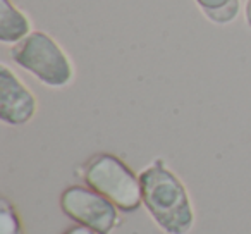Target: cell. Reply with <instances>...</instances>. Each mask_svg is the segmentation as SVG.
Wrapping results in <instances>:
<instances>
[{"instance_id":"1","label":"cell","mask_w":251,"mask_h":234,"mask_svg":"<svg viewBox=\"0 0 251 234\" xmlns=\"http://www.w3.org/2000/svg\"><path fill=\"white\" fill-rule=\"evenodd\" d=\"M141 200L157 226L167 234H188L195 224V212L188 191L177 176L155 160L140 174Z\"/></svg>"},{"instance_id":"7","label":"cell","mask_w":251,"mask_h":234,"mask_svg":"<svg viewBox=\"0 0 251 234\" xmlns=\"http://www.w3.org/2000/svg\"><path fill=\"white\" fill-rule=\"evenodd\" d=\"M201 12L215 25H229L239 14L241 0H195Z\"/></svg>"},{"instance_id":"2","label":"cell","mask_w":251,"mask_h":234,"mask_svg":"<svg viewBox=\"0 0 251 234\" xmlns=\"http://www.w3.org/2000/svg\"><path fill=\"white\" fill-rule=\"evenodd\" d=\"M83 181L122 212H134L143 205L140 176L112 154L93 155L83 167Z\"/></svg>"},{"instance_id":"4","label":"cell","mask_w":251,"mask_h":234,"mask_svg":"<svg viewBox=\"0 0 251 234\" xmlns=\"http://www.w3.org/2000/svg\"><path fill=\"white\" fill-rule=\"evenodd\" d=\"M60 208L77 226L88 227L97 234H110L121 224L117 207L86 184L64 189L60 195Z\"/></svg>"},{"instance_id":"9","label":"cell","mask_w":251,"mask_h":234,"mask_svg":"<svg viewBox=\"0 0 251 234\" xmlns=\"http://www.w3.org/2000/svg\"><path fill=\"white\" fill-rule=\"evenodd\" d=\"M64 234H97V233L84 226H74V227H69Z\"/></svg>"},{"instance_id":"10","label":"cell","mask_w":251,"mask_h":234,"mask_svg":"<svg viewBox=\"0 0 251 234\" xmlns=\"http://www.w3.org/2000/svg\"><path fill=\"white\" fill-rule=\"evenodd\" d=\"M246 23L251 26V0H248L246 4Z\"/></svg>"},{"instance_id":"3","label":"cell","mask_w":251,"mask_h":234,"mask_svg":"<svg viewBox=\"0 0 251 234\" xmlns=\"http://www.w3.org/2000/svg\"><path fill=\"white\" fill-rule=\"evenodd\" d=\"M11 57L21 69L50 88H64L73 81V62L50 35L33 31L12 47Z\"/></svg>"},{"instance_id":"5","label":"cell","mask_w":251,"mask_h":234,"mask_svg":"<svg viewBox=\"0 0 251 234\" xmlns=\"http://www.w3.org/2000/svg\"><path fill=\"white\" fill-rule=\"evenodd\" d=\"M36 114V98L29 88L7 67L0 64V119L7 126L28 124Z\"/></svg>"},{"instance_id":"8","label":"cell","mask_w":251,"mask_h":234,"mask_svg":"<svg viewBox=\"0 0 251 234\" xmlns=\"http://www.w3.org/2000/svg\"><path fill=\"white\" fill-rule=\"evenodd\" d=\"M0 234H23L18 212L7 202V198L0 200Z\"/></svg>"},{"instance_id":"6","label":"cell","mask_w":251,"mask_h":234,"mask_svg":"<svg viewBox=\"0 0 251 234\" xmlns=\"http://www.w3.org/2000/svg\"><path fill=\"white\" fill-rule=\"evenodd\" d=\"M31 31L29 18L11 0H0V43L18 45Z\"/></svg>"}]
</instances>
